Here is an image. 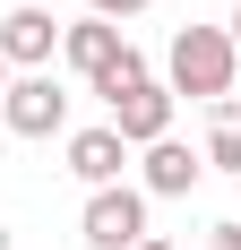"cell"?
<instances>
[{
	"instance_id": "6",
	"label": "cell",
	"mask_w": 241,
	"mask_h": 250,
	"mask_svg": "<svg viewBox=\"0 0 241 250\" xmlns=\"http://www.w3.org/2000/svg\"><path fill=\"white\" fill-rule=\"evenodd\" d=\"M112 129L129 138V147H155V138H172V86H164V78H138V86H120V95H112Z\"/></svg>"
},
{
	"instance_id": "14",
	"label": "cell",
	"mask_w": 241,
	"mask_h": 250,
	"mask_svg": "<svg viewBox=\"0 0 241 250\" xmlns=\"http://www.w3.org/2000/svg\"><path fill=\"white\" fill-rule=\"evenodd\" d=\"M9 78H18V69H9V61H0V95H9Z\"/></svg>"
},
{
	"instance_id": "8",
	"label": "cell",
	"mask_w": 241,
	"mask_h": 250,
	"mask_svg": "<svg viewBox=\"0 0 241 250\" xmlns=\"http://www.w3.org/2000/svg\"><path fill=\"white\" fill-rule=\"evenodd\" d=\"M120 164H129V138H120L112 121H103V129H69V173L86 181V190H112Z\"/></svg>"
},
{
	"instance_id": "7",
	"label": "cell",
	"mask_w": 241,
	"mask_h": 250,
	"mask_svg": "<svg viewBox=\"0 0 241 250\" xmlns=\"http://www.w3.org/2000/svg\"><path fill=\"white\" fill-rule=\"evenodd\" d=\"M198 181H207V155L181 147V138H155L146 164H138V190H146V199H190Z\"/></svg>"
},
{
	"instance_id": "2",
	"label": "cell",
	"mask_w": 241,
	"mask_h": 250,
	"mask_svg": "<svg viewBox=\"0 0 241 250\" xmlns=\"http://www.w3.org/2000/svg\"><path fill=\"white\" fill-rule=\"evenodd\" d=\"M0 121H9V138H60L69 129V86L52 69H18L9 95H0Z\"/></svg>"
},
{
	"instance_id": "9",
	"label": "cell",
	"mask_w": 241,
	"mask_h": 250,
	"mask_svg": "<svg viewBox=\"0 0 241 250\" xmlns=\"http://www.w3.org/2000/svg\"><path fill=\"white\" fill-rule=\"evenodd\" d=\"M198 155H207L224 181H241V104H233V95L207 104V147H198Z\"/></svg>"
},
{
	"instance_id": "4",
	"label": "cell",
	"mask_w": 241,
	"mask_h": 250,
	"mask_svg": "<svg viewBox=\"0 0 241 250\" xmlns=\"http://www.w3.org/2000/svg\"><path fill=\"white\" fill-rule=\"evenodd\" d=\"M129 52H138V43H129V35H120L112 18H69V26H60V61H69V69L86 78V86H103V78H112L120 61H129Z\"/></svg>"
},
{
	"instance_id": "10",
	"label": "cell",
	"mask_w": 241,
	"mask_h": 250,
	"mask_svg": "<svg viewBox=\"0 0 241 250\" xmlns=\"http://www.w3.org/2000/svg\"><path fill=\"white\" fill-rule=\"evenodd\" d=\"M138 9H155V0H86V18H112V26H120V18H138Z\"/></svg>"
},
{
	"instance_id": "13",
	"label": "cell",
	"mask_w": 241,
	"mask_h": 250,
	"mask_svg": "<svg viewBox=\"0 0 241 250\" xmlns=\"http://www.w3.org/2000/svg\"><path fill=\"white\" fill-rule=\"evenodd\" d=\"M224 35H233V43H241V0H233V26H224Z\"/></svg>"
},
{
	"instance_id": "12",
	"label": "cell",
	"mask_w": 241,
	"mask_h": 250,
	"mask_svg": "<svg viewBox=\"0 0 241 250\" xmlns=\"http://www.w3.org/2000/svg\"><path fill=\"white\" fill-rule=\"evenodd\" d=\"M129 250H181V242H164V233H146V242H129Z\"/></svg>"
},
{
	"instance_id": "5",
	"label": "cell",
	"mask_w": 241,
	"mask_h": 250,
	"mask_svg": "<svg viewBox=\"0 0 241 250\" xmlns=\"http://www.w3.org/2000/svg\"><path fill=\"white\" fill-rule=\"evenodd\" d=\"M60 26H69V18H52V9H35V0L9 9V18H0V61H9V69H52Z\"/></svg>"
},
{
	"instance_id": "15",
	"label": "cell",
	"mask_w": 241,
	"mask_h": 250,
	"mask_svg": "<svg viewBox=\"0 0 241 250\" xmlns=\"http://www.w3.org/2000/svg\"><path fill=\"white\" fill-rule=\"evenodd\" d=\"M0 250H18V233H9V225H0Z\"/></svg>"
},
{
	"instance_id": "11",
	"label": "cell",
	"mask_w": 241,
	"mask_h": 250,
	"mask_svg": "<svg viewBox=\"0 0 241 250\" xmlns=\"http://www.w3.org/2000/svg\"><path fill=\"white\" fill-rule=\"evenodd\" d=\"M207 250H241V225H216V233H207Z\"/></svg>"
},
{
	"instance_id": "3",
	"label": "cell",
	"mask_w": 241,
	"mask_h": 250,
	"mask_svg": "<svg viewBox=\"0 0 241 250\" xmlns=\"http://www.w3.org/2000/svg\"><path fill=\"white\" fill-rule=\"evenodd\" d=\"M78 242H86V250H129V242H146V190H138V181H112V190H86V216H78Z\"/></svg>"
},
{
	"instance_id": "1",
	"label": "cell",
	"mask_w": 241,
	"mask_h": 250,
	"mask_svg": "<svg viewBox=\"0 0 241 250\" xmlns=\"http://www.w3.org/2000/svg\"><path fill=\"white\" fill-rule=\"evenodd\" d=\"M233 69H241V43L224 26H181L172 61H164V86L172 95H198V104H224L233 95Z\"/></svg>"
}]
</instances>
